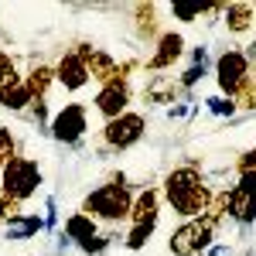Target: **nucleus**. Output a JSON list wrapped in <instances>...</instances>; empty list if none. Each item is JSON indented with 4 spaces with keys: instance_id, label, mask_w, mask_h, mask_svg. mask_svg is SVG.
<instances>
[{
    "instance_id": "f03ea898",
    "label": "nucleus",
    "mask_w": 256,
    "mask_h": 256,
    "mask_svg": "<svg viewBox=\"0 0 256 256\" xmlns=\"http://www.w3.org/2000/svg\"><path fill=\"white\" fill-rule=\"evenodd\" d=\"M134 208V192L130 188H120V184H99L89 195L82 198V208L86 216H92L96 222H123L130 218Z\"/></svg>"
},
{
    "instance_id": "f3484780",
    "label": "nucleus",
    "mask_w": 256,
    "mask_h": 256,
    "mask_svg": "<svg viewBox=\"0 0 256 256\" xmlns=\"http://www.w3.org/2000/svg\"><path fill=\"white\" fill-rule=\"evenodd\" d=\"M62 232L72 239V246H82V242H89V239L99 236V222L92 216H86V212H72V216L65 218Z\"/></svg>"
},
{
    "instance_id": "9b49d317",
    "label": "nucleus",
    "mask_w": 256,
    "mask_h": 256,
    "mask_svg": "<svg viewBox=\"0 0 256 256\" xmlns=\"http://www.w3.org/2000/svg\"><path fill=\"white\" fill-rule=\"evenodd\" d=\"M82 62H86V68H89V79L99 82V86H106V82L116 79L120 72V62L110 55V52H102V48H92L89 41H76V48H72Z\"/></svg>"
},
{
    "instance_id": "4be33fe9",
    "label": "nucleus",
    "mask_w": 256,
    "mask_h": 256,
    "mask_svg": "<svg viewBox=\"0 0 256 256\" xmlns=\"http://www.w3.org/2000/svg\"><path fill=\"white\" fill-rule=\"evenodd\" d=\"M154 232H158V226H130V232L123 236V246H126L130 253H140V250L150 242Z\"/></svg>"
},
{
    "instance_id": "cd10ccee",
    "label": "nucleus",
    "mask_w": 256,
    "mask_h": 256,
    "mask_svg": "<svg viewBox=\"0 0 256 256\" xmlns=\"http://www.w3.org/2000/svg\"><path fill=\"white\" fill-rule=\"evenodd\" d=\"M28 116H31V123H34L38 130L48 134V126H52V113H48V102H44V99H34V102H31Z\"/></svg>"
},
{
    "instance_id": "473e14b6",
    "label": "nucleus",
    "mask_w": 256,
    "mask_h": 256,
    "mask_svg": "<svg viewBox=\"0 0 256 256\" xmlns=\"http://www.w3.org/2000/svg\"><path fill=\"white\" fill-rule=\"evenodd\" d=\"M236 171H256V147H253V150H246V154H239Z\"/></svg>"
},
{
    "instance_id": "39448f33",
    "label": "nucleus",
    "mask_w": 256,
    "mask_h": 256,
    "mask_svg": "<svg viewBox=\"0 0 256 256\" xmlns=\"http://www.w3.org/2000/svg\"><path fill=\"white\" fill-rule=\"evenodd\" d=\"M44 184L41 164L34 158H14L4 171H0V195L28 202L31 195H38V188Z\"/></svg>"
},
{
    "instance_id": "c756f323",
    "label": "nucleus",
    "mask_w": 256,
    "mask_h": 256,
    "mask_svg": "<svg viewBox=\"0 0 256 256\" xmlns=\"http://www.w3.org/2000/svg\"><path fill=\"white\" fill-rule=\"evenodd\" d=\"M110 246H113V236H110V232H99L96 239H89V242H82L79 250H82L86 256H102L106 250H110Z\"/></svg>"
},
{
    "instance_id": "a878e982",
    "label": "nucleus",
    "mask_w": 256,
    "mask_h": 256,
    "mask_svg": "<svg viewBox=\"0 0 256 256\" xmlns=\"http://www.w3.org/2000/svg\"><path fill=\"white\" fill-rule=\"evenodd\" d=\"M205 110H208L212 116H236V113H239L236 102L226 99V96H208V99H205Z\"/></svg>"
},
{
    "instance_id": "ddd939ff",
    "label": "nucleus",
    "mask_w": 256,
    "mask_h": 256,
    "mask_svg": "<svg viewBox=\"0 0 256 256\" xmlns=\"http://www.w3.org/2000/svg\"><path fill=\"white\" fill-rule=\"evenodd\" d=\"M55 76H58V86L65 92H82L86 86H89V68H86V62L76 55V52H65L55 65Z\"/></svg>"
},
{
    "instance_id": "20e7f679",
    "label": "nucleus",
    "mask_w": 256,
    "mask_h": 256,
    "mask_svg": "<svg viewBox=\"0 0 256 256\" xmlns=\"http://www.w3.org/2000/svg\"><path fill=\"white\" fill-rule=\"evenodd\" d=\"M144 134H147V120H144V113H134V110H126L123 116L110 120V123H102V130H99V140H102V147H99V158L123 154V150L137 147L140 140H144Z\"/></svg>"
},
{
    "instance_id": "f257e3e1",
    "label": "nucleus",
    "mask_w": 256,
    "mask_h": 256,
    "mask_svg": "<svg viewBox=\"0 0 256 256\" xmlns=\"http://www.w3.org/2000/svg\"><path fill=\"white\" fill-rule=\"evenodd\" d=\"M160 198L171 205L174 216H181L184 222H188V218H198V216L208 212V205H212L216 192L208 188L205 174L198 171L195 164H181V168H174V171L164 174Z\"/></svg>"
},
{
    "instance_id": "5701e85b",
    "label": "nucleus",
    "mask_w": 256,
    "mask_h": 256,
    "mask_svg": "<svg viewBox=\"0 0 256 256\" xmlns=\"http://www.w3.org/2000/svg\"><path fill=\"white\" fill-rule=\"evenodd\" d=\"M14 158H20L18 154V137H14L10 126H0V171H4Z\"/></svg>"
},
{
    "instance_id": "72a5a7b5",
    "label": "nucleus",
    "mask_w": 256,
    "mask_h": 256,
    "mask_svg": "<svg viewBox=\"0 0 256 256\" xmlns=\"http://www.w3.org/2000/svg\"><path fill=\"white\" fill-rule=\"evenodd\" d=\"M205 256H236V250H232L229 242H216V246H212Z\"/></svg>"
},
{
    "instance_id": "b1692460",
    "label": "nucleus",
    "mask_w": 256,
    "mask_h": 256,
    "mask_svg": "<svg viewBox=\"0 0 256 256\" xmlns=\"http://www.w3.org/2000/svg\"><path fill=\"white\" fill-rule=\"evenodd\" d=\"M20 79H24V76L18 72V58H14L10 52L0 48V89L10 86V82H20Z\"/></svg>"
},
{
    "instance_id": "6ab92c4d",
    "label": "nucleus",
    "mask_w": 256,
    "mask_h": 256,
    "mask_svg": "<svg viewBox=\"0 0 256 256\" xmlns=\"http://www.w3.org/2000/svg\"><path fill=\"white\" fill-rule=\"evenodd\" d=\"M31 102H34V96H31V89H28V82H10V86H4L0 89V110H10V113H28L31 110Z\"/></svg>"
},
{
    "instance_id": "a211bd4d",
    "label": "nucleus",
    "mask_w": 256,
    "mask_h": 256,
    "mask_svg": "<svg viewBox=\"0 0 256 256\" xmlns=\"http://www.w3.org/2000/svg\"><path fill=\"white\" fill-rule=\"evenodd\" d=\"M38 232H44V216H38V212H20L7 226V239L10 242H28V239H34Z\"/></svg>"
},
{
    "instance_id": "c85d7f7f",
    "label": "nucleus",
    "mask_w": 256,
    "mask_h": 256,
    "mask_svg": "<svg viewBox=\"0 0 256 256\" xmlns=\"http://www.w3.org/2000/svg\"><path fill=\"white\" fill-rule=\"evenodd\" d=\"M20 205H24V202H18V198L0 195V226H4V229H7V226L20 216Z\"/></svg>"
},
{
    "instance_id": "f8f14e48",
    "label": "nucleus",
    "mask_w": 256,
    "mask_h": 256,
    "mask_svg": "<svg viewBox=\"0 0 256 256\" xmlns=\"http://www.w3.org/2000/svg\"><path fill=\"white\" fill-rule=\"evenodd\" d=\"M181 86H178V79H171V76H147V82H144V89H140V99L147 102V106H174V102H181Z\"/></svg>"
},
{
    "instance_id": "bb28decb",
    "label": "nucleus",
    "mask_w": 256,
    "mask_h": 256,
    "mask_svg": "<svg viewBox=\"0 0 256 256\" xmlns=\"http://www.w3.org/2000/svg\"><path fill=\"white\" fill-rule=\"evenodd\" d=\"M205 72H208V65H188V68H184V72L178 76V86H181L184 92H192L198 82L205 79Z\"/></svg>"
},
{
    "instance_id": "412c9836",
    "label": "nucleus",
    "mask_w": 256,
    "mask_h": 256,
    "mask_svg": "<svg viewBox=\"0 0 256 256\" xmlns=\"http://www.w3.org/2000/svg\"><path fill=\"white\" fill-rule=\"evenodd\" d=\"M168 10H171V18L181 20V24H195V20H202L205 14H222L226 4H171Z\"/></svg>"
},
{
    "instance_id": "0eeeda50",
    "label": "nucleus",
    "mask_w": 256,
    "mask_h": 256,
    "mask_svg": "<svg viewBox=\"0 0 256 256\" xmlns=\"http://www.w3.org/2000/svg\"><path fill=\"white\" fill-rule=\"evenodd\" d=\"M86 130H89V110L82 102H65L58 113L52 116L48 137L55 140V144H65V147H79Z\"/></svg>"
},
{
    "instance_id": "4468645a",
    "label": "nucleus",
    "mask_w": 256,
    "mask_h": 256,
    "mask_svg": "<svg viewBox=\"0 0 256 256\" xmlns=\"http://www.w3.org/2000/svg\"><path fill=\"white\" fill-rule=\"evenodd\" d=\"M222 24L232 38H246L256 31V7L250 0H236V4H226L222 10Z\"/></svg>"
},
{
    "instance_id": "2f4dec72",
    "label": "nucleus",
    "mask_w": 256,
    "mask_h": 256,
    "mask_svg": "<svg viewBox=\"0 0 256 256\" xmlns=\"http://www.w3.org/2000/svg\"><path fill=\"white\" fill-rule=\"evenodd\" d=\"M192 110H195V102H192V99H181V102H174V106L168 110V116H171V120H184Z\"/></svg>"
},
{
    "instance_id": "393cba45",
    "label": "nucleus",
    "mask_w": 256,
    "mask_h": 256,
    "mask_svg": "<svg viewBox=\"0 0 256 256\" xmlns=\"http://www.w3.org/2000/svg\"><path fill=\"white\" fill-rule=\"evenodd\" d=\"M232 102H236V110L256 113V76H253V79H246V82H242V89H239L236 96H232Z\"/></svg>"
},
{
    "instance_id": "9d476101",
    "label": "nucleus",
    "mask_w": 256,
    "mask_h": 256,
    "mask_svg": "<svg viewBox=\"0 0 256 256\" xmlns=\"http://www.w3.org/2000/svg\"><path fill=\"white\" fill-rule=\"evenodd\" d=\"M181 55H184V34H181V31H164L158 38V44H154V52L144 62V72L160 76V72L174 68L178 62H181Z\"/></svg>"
},
{
    "instance_id": "2eb2a0df",
    "label": "nucleus",
    "mask_w": 256,
    "mask_h": 256,
    "mask_svg": "<svg viewBox=\"0 0 256 256\" xmlns=\"http://www.w3.org/2000/svg\"><path fill=\"white\" fill-rule=\"evenodd\" d=\"M130 18H134V34L140 41H154L158 44V38L164 34L160 31V7L158 4H134Z\"/></svg>"
},
{
    "instance_id": "7ed1b4c3",
    "label": "nucleus",
    "mask_w": 256,
    "mask_h": 256,
    "mask_svg": "<svg viewBox=\"0 0 256 256\" xmlns=\"http://www.w3.org/2000/svg\"><path fill=\"white\" fill-rule=\"evenodd\" d=\"M216 232H218V222L212 216L188 218L171 232L168 250H171V256H202L216 246Z\"/></svg>"
},
{
    "instance_id": "f704fd0d",
    "label": "nucleus",
    "mask_w": 256,
    "mask_h": 256,
    "mask_svg": "<svg viewBox=\"0 0 256 256\" xmlns=\"http://www.w3.org/2000/svg\"><path fill=\"white\" fill-rule=\"evenodd\" d=\"M253 7H256V4H253Z\"/></svg>"
},
{
    "instance_id": "aec40b11",
    "label": "nucleus",
    "mask_w": 256,
    "mask_h": 256,
    "mask_svg": "<svg viewBox=\"0 0 256 256\" xmlns=\"http://www.w3.org/2000/svg\"><path fill=\"white\" fill-rule=\"evenodd\" d=\"M24 82H28V89H31V96H34V99H44V96H48V89L58 82V76H55V68H52V65H41V62H34V65L28 68Z\"/></svg>"
},
{
    "instance_id": "1a4fd4ad",
    "label": "nucleus",
    "mask_w": 256,
    "mask_h": 256,
    "mask_svg": "<svg viewBox=\"0 0 256 256\" xmlns=\"http://www.w3.org/2000/svg\"><path fill=\"white\" fill-rule=\"evenodd\" d=\"M130 102H134V86L126 79H113V82H106V86H99L96 99H92V110L110 123V120L123 116Z\"/></svg>"
},
{
    "instance_id": "dca6fc26",
    "label": "nucleus",
    "mask_w": 256,
    "mask_h": 256,
    "mask_svg": "<svg viewBox=\"0 0 256 256\" xmlns=\"http://www.w3.org/2000/svg\"><path fill=\"white\" fill-rule=\"evenodd\" d=\"M160 188H144L134 195V208H130V222L134 226H158L160 218Z\"/></svg>"
},
{
    "instance_id": "423d86ee",
    "label": "nucleus",
    "mask_w": 256,
    "mask_h": 256,
    "mask_svg": "<svg viewBox=\"0 0 256 256\" xmlns=\"http://www.w3.org/2000/svg\"><path fill=\"white\" fill-rule=\"evenodd\" d=\"M253 79V62L246 58L242 48H226L222 55L216 58V86H218V96L232 99L242 89V82Z\"/></svg>"
},
{
    "instance_id": "7c9ffc66",
    "label": "nucleus",
    "mask_w": 256,
    "mask_h": 256,
    "mask_svg": "<svg viewBox=\"0 0 256 256\" xmlns=\"http://www.w3.org/2000/svg\"><path fill=\"white\" fill-rule=\"evenodd\" d=\"M44 229H48V232H62L58 229V202H55V195L44 198Z\"/></svg>"
},
{
    "instance_id": "6e6552de",
    "label": "nucleus",
    "mask_w": 256,
    "mask_h": 256,
    "mask_svg": "<svg viewBox=\"0 0 256 256\" xmlns=\"http://www.w3.org/2000/svg\"><path fill=\"white\" fill-rule=\"evenodd\" d=\"M229 218L242 229L256 226V171H239L236 184L229 188Z\"/></svg>"
}]
</instances>
